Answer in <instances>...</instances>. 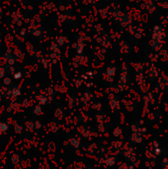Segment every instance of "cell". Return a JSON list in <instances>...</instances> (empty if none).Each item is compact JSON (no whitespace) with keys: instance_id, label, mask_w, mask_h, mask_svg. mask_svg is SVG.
Wrapping results in <instances>:
<instances>
[{"instance_id":"cell-3","label":"cell","mask_w":168,"mask_h":169,"mask_svg":"<svg viewBox=\"0 0 168 169\" xmlns=\"http://www.w3.org/2000/svg\"><path fill=\"white\" fill-rule=\"evenodd\" d=\"M150 45L152 46V49L155 51H158V50H160V48H161V43H160V42H157V41L152 40L150 42Z\"/></svg>"},{"instance_id":"cell-2","label":"cell","mask_w":168,"mask_h":169,"mask_svg":"<svg viewBox=\"0 0 168 169\" xmlns=\"http://www.w3.org/2000/svg\"><path fill=\"white\" fill-rule=\"evenodd\" d=\"M121 22H122V25L123 26H127L130 24V18L127 14H124L122 15V17H121Z\"/></svg>"},{"instance_id":"cell-1","label":"cell","mask_w":168,"mask_h":169,"mask_svg":"<svg viewBox=\"0 0 168 169\" xmlns=\"http://www.w3.org/2000/svg\"><path fill=\"white\" fill-rule=\"evenodd\" d=\"M165 37H166V34H165L164 30L161 27H158V26L155 27V29L153 31V35H152V40L161 43L165 40Z\"/></svg>"},{"instance_id":"cell-4","label":"cell","mask_w":168,"mask_h":169,"mask_svg":"<svg viewBox=\"0 0 168 169\" xmlns=\"http://www.w3.org/2000/svg\"><path fill=\"white\" fill-rule=\"evenodd\" d=\"M90 169H92V168H90Z\"/></svg>"}]
</instances>
